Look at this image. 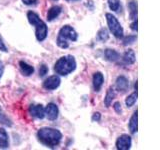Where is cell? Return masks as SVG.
Wrapping results in <instances>:
<instances>
[{
  "mask_svg": "<svg viewBox=\"0 0 160 150\" xmlns=\"http://www.w3.org/2000/svg\"><path fill=\"white\" fill-rule=\"evenodd\" d=\"M37 138L43 145L50 148L56 147L62 139V133L51 127L40 128L37 132Z\"/></svg>",
  "mask_w": 160,
  "mask_h": 150,
  "instance_id": "6da1fadb",
  "label": "cell"
},
{
  "mask_svg": "<svg viewBox=\"0 0 160 150\" xmlns=\"http://www.w3.org/2000/svg\"><path fill=\"white\" fill-rule=\"evenodd\" d=\"M27 19L30 24L35 26V36H36V39L39 42L44 41V40L46 39L47 33H48V28H47L46 23L42 21V20L39 18L38 14L34 11H28Z\"/></svg>",
  "mask_w": 160,
  "mask_h": 150,
  "instance_id": "7a4b0ae2",
  "label": "cell"
},
{
  "mask_svg": "<svg viewBox=\"0 0 160 150\" xmlns=\"http://www.w3.org/2000/svg\"><path fill=\"white\" fill-rule=\"evenodd\" d=\"M76 69V60L71 55L59 58L54 65V71L61 76H66Z\"/></svg>",
  "mask_w": 160,
  "mask_h": 150,
  "instance_id": "3957f363",
  "label": "cell"
},
{
  "mask_svg": "<svg viewBox=\"0 0 160 150\" xmlns=\"http://www.w3.org/2000/svg\"><path fill=\"white\" fill-rule=\"evenodd\" d=\"M78 34L75 31V29L70 26V25H64V26L59 30L56 43L62 49H66L69 47V41H77Z\"/></svg>",
  "mask_w": 160,
  "mask_h": 150,
  "instance_id": "277c9868",
  "label": "cell"
},
{
  "mask_svg": "<svg viewBox=\"0 0 160 150\" xmlns=\"http://www.w3.org/2000/svg\"><path fill=\"white\" fill-rule=\"evenodd\" d=\"M105 17H106V21L110 32L116 38H121L123 36V28L118 21V19L111 13H106Z\"/></svg>",
  "mask_w": 160,
  "mask_h": 150,
  "instance_id": "5b68a950",
  "label": "cell"
},
{
  "mask_svg": "<svg viewBox=\"0 0 160 150\" xmlns=\"http://www.w3.org/2000/svg\"><path fill=\"white\" fill-rule=\"evenodd\" d=\"M131 137L127 134H122L116 140V148L118 150H128L131 148Z\"/></svg>",
  "mask_w": 160,
  "mask_h": 150,
  "instance_id": "8992f818",
  "label": "cell"
},
{
  "mask_svg": "<svg viewBox=\"0 0 160 150\" xmlns=\"http://www.w3.org/2000/svg\"><path fill=\"white\" fill-rule=\"evenodd\" d=\"M60 82H61V80H60L58 75H52V76H49L44 80L43 87L46 90H54L59 87Z\"/></svg>",
  "mask_w": 160,
  "mask_h": 150,
  "instance_id": "52a82bcc",
  "label": "cell"
},
{
  "mask_svg": "<svg viewBox=\"0 0 160 150\" xmlns=\"http://www.w3.org/2000/svg\"><path fill=\"white\" fill-rule=\"evenodd\" d=\"M45 110V116L49 120H56L59 115L58 106L54 103H48L47 106L44 108Z\"/></svg>",
  "mask_w": 160,
  "mask_h": 150,
  "instance_id": "ba28073f",
  "label": "cell"
},
{
  "mask_svg": "<svg viewBox=\"0 0 160 150\" xmlns=\"http://www.w3.org/2000/svg\"><path fill=\"white\" fill-rule=\"evenodd\" d=\"M29 113L31 114L33 117H36L38 119H43L45 117V110L41 104L31 105V106L29 107Z\"/></svg>",
  "mask_w": 160,
  "mask_h": 150,
  "instance_id": "9c48e42d",
  "label": "cell"
},
{
  "mask_svg": "<svg viewBox=\"0 0 160 150\" xmlns=\"http://www.w3.org/2000/svg\"><path fill=\"white\" fill-rule=\"evenodd\" d=\"M93 87H94V90L96 92L100 91L102 88V85H103V82H104V76L101 72H95L94 75H93Z\"/></svg>",
  "mask_w": 160,
  "mask_h": 150,
  "instance_id": "30bf717a",
  "label": "cell"
},
{
  "mask_svg": "<svg viewBox=\"0 0 160 150\" xmlns=\"http://www.w3.org/2000/svg\"><path fill=\"white\" fill-rule=\"evenodd\" d=\"M128 86H129L128 79L125 76H119L116 79V88L118 91L125 92L128 89Z\"/></svg>",
  "mask_w": 160,
  "mask_h": 150,
  "instance_id": "8fae6325",
  "label": "cell"
},
{
  "mask_svg": "<svg viewBox=\"0 0 160 150\" xmlns=\"http://www.w3.org/2000/svg\"><path fill=\"white\" fill-rule=\"evenodd\" d=\"M61 11H62V8L60 6H58V5L52 6L47 12V20L48 21H53L54 19H56L59 16Z\"/></svg>",
  "mask_w": 160,
  "mask_h": 150,
  "instance_id": "7c38bea8",
  "label": "cell"
},
{
  "mask_svg": "<svg viewBox=\"0 0 160 150\" xmlns=\"http://www.w3.org/2000/svg\"><path fill=\"white\" fill-rule=\"evenodd\" d=\"M19 67H20V71L24 75V76H30L32 75L34 72V68L31 65L27 64L25 61H19Z\"/></svg>",
  "mask_w": 160,
  "mask_h": 150,
  "instance_id": "4fadbf2b",
  "label": "cell"
},
{
  "mask_svg": "<svg viewBox=\"0 0 160 150\" xmlns=\"http://www.w3.org/2000/svg\"><path fill=\"white\" fill-rule=\"evenodd\" d=\"M123 59V62L127 65H131L135 63V60H136V57H135V53L133 50L131 49H128L125 51V53L123 54L122 56Z\"/></svg>",
  "mask_w": 160,
  "mask_h": 150,
  "instance_id": "5bb4252c",
  "label": "cell"
},
{
  "mask_svg": "<svg viewBox=\"0 0 160 150\" xmlns=\"http://www.w3.org/2000/svg\"><path fill=\"white\" fill-rule=\"evenodd\" d=\"M138 111H137V109H136V111H135L133 114H132V116L131 118H130L129 120V124H128V127H129V130H130V132H131L132 134L134 133H136L137 132V130H138V127H137V120H138Z\"/></svg>",
  "mask_w": 160,
  "mask_h": 150,
  "instance_id": "9a60e30c",
  "label": "cell"
},
{
  "mask_svg": "<svg viewBox=\"0 0 160 150\" xmlns=\"http://www.w3.org/2000/svg\"><path fill=\"white\" fill-rule=\"evenodd\" d=\"M9 146L8 134L4 128H0V148L5 149Z\"/></svg>",
  "mask_w": 160,
  "mask_h": 150,
  "instance_id": "2e32d148",
  "label": "cell"
},
{
  "mask_svg": "<svg viewBox=\"0 0 160 150\" xmlns=\"http://www.w3.org/2000/svg\"><path fill=\"white\" fill-rule=\"evenodd\" d=\"M105 57L108 60V61H111V62H115L120 58V54L114 49H106L105 50Z\"/></svg>",
  "mask_w": 160,
  "mask_h": 150,
  "instance_id": "e0dca14e",
  "label": "cell"
},
{
  "mask_svg": "<svg viewBox=\"0 0 160 150\" xmlns=\"http://www.w3.org/2000/svg\"><path fill=\"white\" fill-rule=\"evenodd\" d=\"M128 8H129V15L131 19H137V1L135 0H131L128 3Z\"/></svg>",
  "mask_w": 160,
  "mask_h": 150,
  "instance_id": "ac0fdd59",
  "label": "cell"
},
{
  "mask_svg": "<svg viewBox=\"0 0 160 150\" xmlns=\"http://www.w3.org/2000/svg\"><path fill=\"white\" fill-rule=\"evenodd\" d=\"M115 98V91L112 87H109L107 92H106V96L104 98V103L106 105V107H109L112 103V100Z\"/></svg>",
  "mask_w": 160,
  "mask_h": 150,
  "instance_id": "d6986e66",
  "label": "cell"
},
{
  "mask_svg": "<svg viewBox=\"0 0 160 150\" xmlns=\"http://www.w3.org/2000/svg\"><path fill=\"white\" fill-rule=\"evenodd\" d=\"M109 38V33H108V30L106 28H101L98 31L97 33V39L100 40L101 42H105V41H107Z\"/></svg>",
  "mask_w": 160,
  "mask_h": 150,
  "instance_id": "ffe728a7",
  "label": "cell"
},
{
  "mask_svg": "<svg viewBox=\"0 0 160 150\" xmlns=\"http://www.w3.org/2000/svg\"><path fill=\"white\" fill-rule=\"evenodd\" d=\"M137 96H138V94H137V90L135 92H133L132 94H130L129 96L125 99V104H126V106L127 107H131L134 105V103L136 102V100H137Z\"/></svg>",
  "mask_w": 160,
  "mask_h": 150,
  "instance_id": "44dd1931",
  "label": "cell"
},
{
  "mask_svg": "<svg viewBox=\"0 0 160 150\" xmlns=\"http://www.w3.org/2000/svg\"><path fill=\"white\" fill-rule=\"evenodd\" d=\"M108 6L112 11H118L120 8L119 0H108Z\"/></svg>",
  "mask_w": 160,
  "mask_h": 150,
  "instance_id": "7402d4cb",
  "label": "cell"
},
{
  "mask_svg": "<svg viewBox=\"0 0 160 150\" xmlns=\"http://www.w3.org/2000/svg\"><path fill=\"white\" fill-rule=\"evenodd\" d=\"M136 40V36L135 35H131V36H127L123 39V44L124 45H128V44H132L133 42H135Z\"/></svg>",
  "mask_w": 160,
  "mask_h": 150,
  "instance_id": "603a6c76",
  "label": "cell"
},
{
  "mask_svg": "<svg viewBox=\"0 0 160 150\" xmlns=\"http://www.w3.org/2000/svg\"><path fill=\"white\" fill-rule=\"evenodd\" d=\"M47 72H48V67L45 64H42L39 68V76L43 77L45 74H47Z\"/></svg>",
  "mask_w": 160,
  "mask_h": 150,
  "instance_id": "cb8c5ba5",
  "label": "cell"
},
{
  "mask_svg": "<svg viewBox=\"0 0 160 150\" xmlns=\"http://www.w3.org/2000/svg\"><path fill=\"white\" fill-rule=\"evenodd\" d=\"M113 108L115 110V112L118 113V114H121L122 112V109H121V104H120V102L116 101L114 104H113Z\"/></svg>",
  "mask_w": 160,
  "mask_h": 150,
  "instance_id": "d4e9b609",
  "label": "cell"
},
{
  "mask_svg": "<svg viewBox=\"0 0 160 150\" xmlns=\"http://www.w3.org/2000/svg\"><path fill=\"white\" fill-rule=\"evenodd\" d=\"M0 51H3V52H7L8 49L6 47V45H5L3 39L1 37V35H0Z\"/></svg>",
  "mask_w": 160,
  "mask_h": 150,
  "instance_id": "484cf974",
  "label": "cell"
},
{
  "mask_svg": "<svg viewBox=\"0 0 160 150\" xmlns=\"http://www.w3.org/2000/svg\"><path fill=\"white\" fill-rule=\"evenodd\" d=\"M100 119H101V114L99 112H95L93 115H92V121H100Z\"/></svg>",
  "mask_w": 160,
  "mask_h": 150,
  "instance_id": "4316f807",
  "label": "cell"
},
{
  "mask_svg": "<svg viewBox=\"0 0 160 150\" xmlns=\"http://www.w3.org/2000/svg\"><path fill=\"white\" fill-rule=\"evenodd\" d=\"M22 2L25 4V5H35L37 3V0H22Z\"/></svg>",
  "mask_w": 160,
  "mask_h": 150,
  "instance_id": "83f0119b",
  "label": "cell"
},
{
  "mask_svg": "<svg viewBox=\"0 0 160 150\" xmlns=\"http://www.w3.org/2000/svg\"><path fill=\"white\" fill-rule=\"evenodd\" d=\"M130 28H131L133 31H137V19H134V21L130 25Z\"/></svg>",
  "mask_w": 160,
  "mask_h": 150,
  "instance_id": "f1b7e54d",
  "label": "cell"
},
{
  "mask_svg": "<svg viewBox=\"0 0 160 150\" xmlns=\"http://www.w3.org/2000/svg\"><path fill=\"white\" fill-rule=\"evenodd\" d=\"M3 72H4V64L2 61H0V78L2 77Z\"/></svg>",
  "mask_w": 160,
  "mask_h": 150,
  "instance_id": "f546056e",
  "label": "cell"
},
{
  "mask_svg": "<svg viewBox=\"0 0 160 150\" xmlns=\"http://www.w3.org/2000/svg\"><path fill=\"white\" fill-rule=\"evenodd\" d=\"M67 1H75V0H67Z\"/></svg>",
  "mask_w": 160,
  "mask_h": 150,
  "instance_id": "4dcf8cb0",
  "label": "cell"
}]
</instances>
